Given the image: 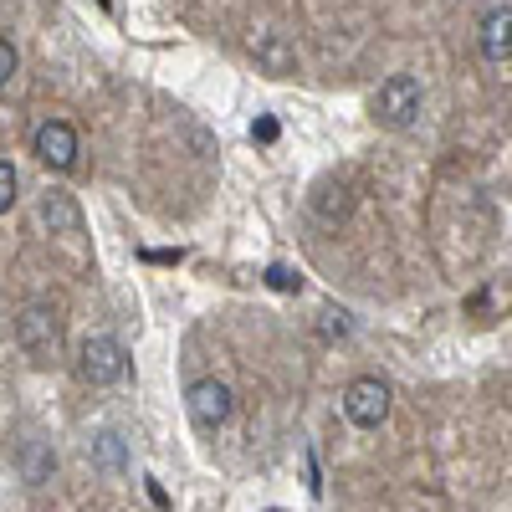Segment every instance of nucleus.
<instances>
[{"mask_svg":"<svg viewBox=\"0 0 512 512\" xmlns=\"http://www.w3.org/2000/svg\"><path fill=\"white\" fill-rule=\"evenodd\" d=\"M420 103H425L420 77L395 72V77L379 82V93H374V118H379L384 128H410V123L420 118Z\"/></svg>","mask_w":512,"mask_h":512,"instance_id":"nucleus-1","label":"nucleus"},{"mask_svg":"<svg viewBox=\"0 0 512 512\" xmlns=\"http://www.w3.org/2000/svg\"><path fill=\"white\" fill-rule=\"evenodd\" d=\"M344 415L359 425V431H379V425L390 420V384L374 379V374L354 379L344 390Z\"/></svg>","mask_w":512,"mask_h":512,"instance_id":"nucleus-2","label":"nucleus"},{"mask_svg":"<svg viewBox=\"0 0 512 512\" xmlns=\"http://www.w3.org/2000/svg\"><path fill=\"white\" fill-rule=\"evenodd\" d=\"M82 379H88V384L128 379V349L118 344V338H108V333L88 338V344H82Z\"/></svg>","mask_w":512,"mask_h":512,"instance_id":"nucleus-3","label":"nucleus"},{"mask_svg":"<svg viewBox=\"0 0 512 512\" xmlns=\"http://www.w3.org/2000/svg\"><path fill=\"white\" fill-rule=\"evenodd\" d=\"M16 338H21V349L31 354V359H41L47 364L52 354H57V344H62V318L52 313V308H26L21 313V323H16Z\"/></svg>","mask_w":512,"mask_h":512,"instance_id":"nucleus-4","label":"nucleus"},{"mask_svg":"<svg viewBox=\"0 0 512 512\" xmlns=\"http://www.w3.org/2000/svg\"><path fill=\"white\" fill-rule=\"evenodd\" d=\"M185 400H190V420L200 425V431H221V425L231 420V410H236L231 405V390H226L221 379H195Z\"/></svg>","mask_w":512,"mask_h":512,"instance_id":"nucleus-5","label":"nucleus"},{"mask_svg":"<svg viewBox=\"0 0 512 512\" xmlns=\"http://www.w3.org/2000/svg\"><path fill=\"white\" fill-rule=\"evenodd\" d=\"M31 149H36V159L47 164V169H72V164H77V128L62 123V118L41 123L36 139H31Z\"/></svg>","mask_w":512,"mask_h":512,"instance_id":"nucleus-6","label":"nucleus"},{"mask_svg":"<svg viewBox=\"0 0 512 512\" xmlns=\"http://www.w3.org/2000/svg\"><path fill=\"white\" fill-rule=\"evenodd\" d=\"M512 11L507 6H497V11H487L482 16V57L487 62H507V52H512Z\"/></svg>","mask_w":512,"mask_h":512,"instance_id":"nucleus-7","label":"nucleus"},{"mask_svg":"<svg viewBox=\"0 0 512 512\" xmlns=\"http://www.w3.org/2000/svg\"><path fill=\"white\" fill-rule=\"evenodd\" d=\"M16 205V164L11 159H0V216Z\"/></svg>","mask_w":512,"mask_h":512,"instance_id":"nucleus-8","label":"nucleus"},{"mask_svg":"<svg viewBox=\"0 0 512 512\" xmlns=\"http://www.w3.org/2000/svg\"><path fill=\"white\" fill-rule=\"evenodd\" d=\"M256 52H262V62H272V72H287L292 67V57L277 47V41H262V47H256Z\"/></svg>","mask_w":512,"mask_h":512,"instance_id":"nucleus-9","label":"nucleus"},{"mask_svg":"<svg viewBox=\"0 0 512 512\" xmlns=\"http://www.w3.org/2000/svg\"><path fill=\"white\" fill-rule=\"evenodd\" d=\"M11 77H16V47H11L6 36H0V88H6Z\"/></svg>","mask_w":512,"mask_h":512,"instance_id":"nucleus-10","label":"nucleus"},{"mask_svg":"<svg viewBox=\"0 0 512 512\" xmlns=\"http://www.w3.org/2000/svg\"><path fill=\"white\" fill-rule=\"evenodd\" d=\"M267 282H272V287H282V292H292V287H303V277H292L287 267H272V272H267Z\"/></svg>","mask_w":512,"mask_h":512,"instance_id":"nucleus-11","label":"nucleus"},{"mask_svg":"<svg viewBox=\"0 0 512 512\" xmlns=\"http://www.w3.org/2000/svg\"><path fill=\"white\" fill-rule=\"evenodd\" d=\"M251 139H262V144H272V139H277V123H272V118H262V123L251 128Z\"/></svg>","mask_w":512,"mask_h":512,"instance_id":"nucleus-12","label":"nucleus"}]
</instances>
